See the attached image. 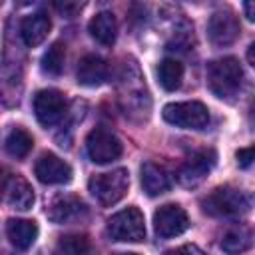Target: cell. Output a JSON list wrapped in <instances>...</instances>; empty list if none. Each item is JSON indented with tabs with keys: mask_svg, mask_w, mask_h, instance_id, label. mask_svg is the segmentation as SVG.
Segmentation results:
<instances>
[{
	"mask_svg": "<svg viewBox=\"0 0 255 255\" xmlns=\"http://www.w3.org/2000/svg\"><path fill=\"white\" fill-rule=\"evenodd\" d=\"M243 84V68L237 58H219L209 62L207 66V86L209 90L221 98V100H231L237 96Z\"/></svg>",
	"mask_w": 255,
	"mask_h": 255,
	"instance_id": "6da1fadb",
	"label": "cell"
},
{
	"mask_svg": "<svg viewBox=\"0 0 255 255\" xmlns=\"http://www.w3.org/2000/svg\"><path fill=\"white\" fill-rule=\"evenodd\" d=\"M120 102H122L126 116L139 114L141 118H147V114H149V94H147L145 82L133 62L124 66L122 82H120Z\"/></svg>",
	"mask_w": 255,
	"mask_h": 255,
	"instance_id": "7a4b0ae2",
	"label": "cell"
},
{
	"mask_svg": "<svg viewBox=\"0 0 255 255\" xmlns=\"http://www.w3.org/2000/svg\"><path fill=\"white\" fill-rule=\"evenodd\" d=\"M249 197L231 185H221L215 187L211 193H207L201 199V209L203 213L211 217H237L245 211H249Z\"/></svg>",
	"mask_w": 255,
	"mask_h": 255,
	"instance_id": "3957f363",
	"label": "cell"
},
{
	"mask_svg": "<svg viewBox=\"0 0 255 255\" xmlns=\"http://www.w3.org/2000/svg\"><path fill=\"white\" fill-rule=\"evenodd\" d=\"M90 193L98 199V203L110 207L122 201L129 189V173L128 169L120 167L108 173H98L88 181Z\"/></svg>",
	"mask_w": 255,
	"mask_h": 255,
	"instance_id": "277c9868",
	"label": "cell"
},
{
	"mask_svg": "<svg viewBox=\"0 0 255 255\" xmlns=\"http://www.w3.org/2000/svg\"><path fill=\"white\" fill-rule=\"evenodd\" d=\"M108 235L122 243H139L145 239L143 213L137 207H128L108 219Z\"/></svg>",
	"mask_w": 255,
	"mask_h": 255,
	"instance_id": "5b68a950",
	"label": "cell"
},
{
	"mask_svg": "<svg viewBox=\"0 0 255 255\" xmlns=\"http://www.w3.org/2000/svg\"><path fill=\"white\" fill-rule=\"evenodd\" d=\"M163 120L183 129H203L209 124V110L201 102H173L163 106Z\"/></svg>",
	"mask_w": 255,
	"mask_h": 255,
	"instance_id": "8992f818",
	"label": "cell"
},
{
	"mask_svg": "<svg viewBox=\"0 0 255 255\" xmlns=\"http://www.w3.org/2000/svg\"><path fill=\"white\" fill-rule=\"evenodd\" d=\"M86 151L94 163L104 165V163H112L114 159H118L124 151V145L116 133L104 128H96L86 137Z\"/></svg>",
	"mask_w": 255,
	"mask_h": 255,
	"instance_id": "52a82bcc",
	"label": "cell"
},
{
	"mask_svg": "<svg viewBox=\"0 0 255 255\" xmlns=\"http://www.w3.org/2000/svg\"><path fill=\"white\" fill-rule=\"evenodd\" d=\"M32 106H34L36 120L44 128H52L54 124H58L66 116V110H68L66 98L58 90H40V92H36V96L32 100Z\"/></svg>",
	"mask_w": 255,
	"mask_h": 255,
	"instance_id": "ba28073f",
	"label": "cell"
},
{
	"mask_svg": "<svg viewBox=\"0 0 255 255\" xmlns=\"http://www.w3.org/2000/svg\"><path fill=\"white\" fill-rule=\"evenodd\" d=\"M189 227V217L185 209L177 203H165L153 213V229L159 237L169 239L181 235Z\"/></svg>",
	"mask_w": 255,
	"mask_h": 255,
	"instance_id": "9c48e42d",
	"label": "cell"
},
{
	"mask_svg": "<svg viewBox=\"0 0 255 255\" xmlns=\"http://www.w3.org/2000/svg\"><path fill=\"white\" fill-rule=\"evenodd\" d=\"M241 26L231 10H217L207 22V36L213 46H231L239 38Z\"/></svg>",
	"mask_w": 255,
	"mask_h": 255,
	"instance_id": "30bf717a",
	"label": "cell"
},
{
	"mask_svg": "<svg viewBox=\"0 0 255 255\" xmlns=\"http://www.w3.org/2000/svg\"><path fill=\"white\" fill-rule=\"evenodd\" d=\"M213 165H215V151L213 149L195 151L181 163V167L177 171V179L181 185L193 187L205 179V175L211 171Z\"/></svg>",
	"mask_w": 255,
	"mask_h": 255,
	"instance_id": "8fae6325",
	"label": "cell"
},
{
	"mask_svg": "<svg viewBox=\"0 0 255 255\" xmlns=\"http://www.w3.org/2000/svg\"><path fill=\"white\" fill-rule=\"evenodd\" d=\"M46 215L52 223H74V221H80L88 215V207L86 203L76 197V195H58L50 207L46 209Z\"/></svg>",
	"mask_w": 255,
	"mask_h": 255,
	"instance_id": "7c38bea8",
	"label": "cell"
},
{
	"mask_svg": "<svg viewBox=\"0 0 255 255\" xmlns=\"http://www.w3.org/2000/svg\"><path fill=\"white\" fill-rule=\"evenodd\" d=\"M34 173L42 183H48V185H62V183H68L72 179L70 163H66L64 159H60L54 153H44L36 161Z\"/></svg>",
	"mask_w": 255,
	"mask_h": 255,
	"instance_id": "4fadbf2b",
	"label": "cell"
},
{
	"mask_svg": "<svg viewBox=\"0 0 255 255\" xmlns=\"http://www.w3.org/2000/svg\"><path fill=\"white\" fill-rule=\"evenodd\" d=\"M76 78H78V84H82L86 88L102 86L108 80V64H106V60L96 56V54H86L78 62Z\"/></svg>",
	"mask_w": 255,
	"mask_h": 255,
	"instance_id": "5bb4252c",
	"label": "cell"
},
{
	"mask_svg": "<svg viewBox=\"0 0 255 255\" xmlns=\"http://www.w3.org/2000/svg\"><path fill=\"white\" fill-rule=\"evenodd\" d=\"M4 199L10 207L20 209V211H28L34 205V189L32 185L22 177V175H8L6 187H4Z\"/></svg>",
	"mask_w": 255,
	"mask_h": 255,
	"instance_id": "9a60e30c",
	"label": "cell"
},
{
	"mask_svg": "<svg viewBox=\"0 0 255 255\" xmlns=\"http://www.w3.org/2000/svg\"><path fill=\"white\" fill-rule=\"evenodd\" d=\"M50 28H52V22L50 18L44 14V12H36V14H30L22 20L20 24V36H22V42L28 46V48H36L40 46L48 34H50Z\"/></svg>",
	"mask_w": 255,
	"mask_h": 255,
	"instance_id": "2e32d148",
	"label": "cell"
},
{
	"mask_svg": "<svg viewBox=\"0 0 255 255\" xmlns=\"http://www.w3.org/2000/svg\"><path fill=\"white\" fill-rule=\"evenodd\" d=\"M139 179H141L143 191H145L149 197L161 195V193L169 191V187H171V177H169V173H167L161 165H157V163H153V161H145V163L141 165V169H139Z\"/></svg>",
	"mask_w": 255,
	"mask_h": 255,
	"instance_id": "e0dca14e",
	"label": "cell"
},
{
	"mask_svg": "<svg viewBox=\"0 0 255 255\" xmlns=\"http://www.w3.org/2000/svg\"><path fill=\"white\" fill-rule=\"evenodd\" d=\"M6 235L16 249H30L38 237V225L32 219H8Z\"/></svg>",
	"mask_w": 255,
	"mask_h": 255,
	"instance_id": "ac0fdd59",
	"label": "cell"
},
{
	"mask_svg": "<svg viewBox=\"0 0 255 255\" xmlns=\"http://www.w3.org/2000/svg\"><path fill=\"white\" fill-rule=\"evenodd\" d=\"M88 32L90 36L100 42L102 46H112L116 42V36H118V22H116V16L108 10L104 12H98L90 24H88Z\"/></svg>",
	"mask_w": 255,
	"mask_h": 255,
	"instance_id": "d6986e66",
	"label": "cell"
},
{
	"mask_svg": "<svg viewBox=\"0 0 255 255\" xmlns=\"http://www.w3.org/2000/svg\"><path fill=\"white\" fill-rule=\"evenodd\" d=\"M22 94V74L18 68L0 70V102L4 106H16Z\"/></svg>",
	"mask_w": 255,
	"mask_h": 255,
	"instance_id": "ffe728a7",
	"label": "cell"
},
{
	"mask_svg": "<svg viewBox=\"0 0 255 255\" xmlns=\"http://www.w3.org/2000/svg\"><path fill=\"white\" fill-rule=\"evenodd\" d=\"M251 243H253V235H251V229L245 225L233 227L221 237V249L229 255H239V253L247 251L251 247Z\"/></svg>",
	"mask_w": 255,
	"mask_h": 255,
	"instance_id": "44dd1931",
	"label": "cell"
},
{
	"mask_svg": "<svg viewBox=\"0 0 255 255\" xmlns=\"http://www.w3.org/2000/svg\"><path fill=\"white\" fill-rule=\"evenodd\" d=\"M157 80H159L163 90H167V92L177 90L181 86V80H183V64L179 60H173V58L161 60L157 66Z\"/></svg>",
	"mask_w": 255,
	"mask_h": 255,
	"instance_id": "7402d4cb",
	"label": "cell"
},
{
	"mask_svg": "<svg viewBox=\"0 0 255 255\" xmlns=\"http://www.w3.org/2000/svg\"><path fill=\"white\" fill-rule=\"evenodd\" d=\"M32 145H34V139L24 128H12L6 137V143H4L6 151L16 159L26 157L32 151Z\"/></svg>",
	"mask_w": 255,
	"mask_h": 255,
	"instance_id": "603a6c76",
	"label": "cell"
},
{
	"mask_svg": "<svg viewBox=\"0 0 255 255\" xmlns=\"http://www.w3.org/2000/svg\"><path fill=\"white\" fill-rule=\"evenodd\" d=\"M64 60H66V48L62 42H54L42 56V72L48 76H60L64 70Z\"/></svg>",
	"mask_w": 255,
	"mask_h": 255,
	"instance_id": "cb8c5ba5",
	"label": "cell"
},
{
	"mask_svg": "<svg viewBox=\"0 0 255 255\" xmlns=\"http://www.w3.org/2000/svg\"><path fill=\"white\" fill-rule=\"evenodd\" d=\"M60 251L62 255H94V247L86 235L72 233L60 239Z\"/></svg>",
	"mask_w": 255,
	"mask_h": 255,
	"instance_id": "d4e9b609",
	"label": "cell"
},
{
	"mask_svg": "<svg viewBox=\"0 0 255 255\" xmlns=\"http://www.w3.org/2000/svg\"><path fill=\"white\" fill-rule=\"evenodd\" d=\"M163 255H207V253H205V251H201L197 245L187 243V245H181V247L169 249V251H165Z\"/></svg>",
	"mask_w": 255,
	"mask_h": 255,
	"instance_id": "484cf974",
	"label": "cell"
},
{
	"mask_svg": "<svg viewBox=\"0 0 255 255\" xmlns=\"http://www.w3.org/2000/svg\"><path fill=\"white\" fill-rule=\"evenodd\" d=\"M235 157H237L239 167H249L251 161H253V147H241V149H237Z\"/></svg>",
	"mask_w": 255,
	"mask_h": 255,
	"instance_id": "4316f807",
	"label": "cell"
},
{
	"mask_svg": "<svg viewBox=\"0 0 255 255\" xmlns=\"http://www.w3.org/2000/svg\"><path fill=\"white\" fill-rule=\"evenodd\" d=\"M56 8L64 14V16H72L74 12H78L82 8V4H56Z\"/></svg>",
	"mask_w": 255,
	"mask_h": 255,
	"instance_id": "83f0119b",
	"label": "cell"
},
{
	"mask_svg": "<svg viewBox=\"0 0 255 255\" xmlns=\"http://www.w3.org/2000/svg\"><path fill=\"white\" fill-rule=\"evenodd\" d=\"M245 16H247V20H255V4L253 2H247L245 4Z\"/></svg>",
	"mask_w": 255,
	"mask_h": 255,
	"instance_id": "f1b7e54d",
	"label": "cell"
},
{
	"mask_svg": "<svg viewBox=\"0 0 255 255\" xmlns=\"http://www.w3.org/2000/svg\"><path fill=\"white\" fill-rule=\"evenodd\" d=\"M247 60H249L251 66H255V44L249 46V50H247Z\"/></svg>",
	"mask_w": 255,
	"mask_h": 255,
	"instance_id": "f546056e",
	"label": "cell"
},
{
	"mask_svg": "<svg viewBox=\"0 0 255 255\" xmlns=\"http://www.w3.org/2000/svg\"><path fill=\"white\" fill-rule=\"evenodd\" d=\"M6 181H8V175L4 169H0V195L4 193V187H6Z\"/></svg>",
	"mask_w": 255,
	"mask_h": 255,
	"instance_id": "4dcf8cb0",
	"label": "cell"
},
{
	"mask_svg": "<svg viewBox=\"0 0 255 255\" xmlns=\"http://www.w3.org/2000/svg\"><path fill=\"white\" fill-rule=\"evenodd\" d=\"M120 255H137V253H120Z\"/></svg>",
	"mask_w": 255,
	"mask_h": 255,
	"instance_id": "1f68e13d",
	"label": "cell"
}]
</instances>
